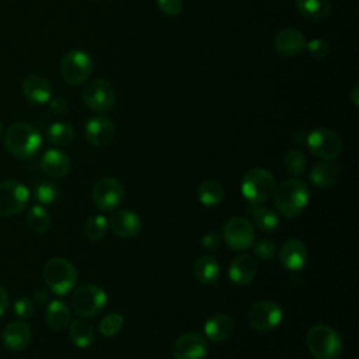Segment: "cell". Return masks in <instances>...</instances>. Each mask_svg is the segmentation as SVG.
Segmentation results:
<instances>
[{
    "instance_id": "9a60e30c",
    "label": "cell",
    "mask_w": 359,
    "mask_h": 359,
    "mask_svg": "<svg viewBox=\"0 0 359 359\" xmlns=\"http://www.w3.org/2000/svg\"><path fill=\"white\" fill-rule=\"evenodd\" d=\"M114 135L115 125L109 118L104 115H95L90 118L84 126L86 140L95 147L107 146L114 139Z\"/></svg>"
},
{
    "instance_id": "d6a6232c",
    "label": "cell",
    "mask_w": 359,
    "mask_h": 359,
    "mask_svg": "<svg viewBox=\"0 0 359 359\" xmlns=\"http://www.w3.org/2000/svg\"><path fill=\"white\" fill-rule=\"evenodd\" d=\"M108 231V220L105 216L95 215L86 220L83 233L90 241H98L101 240Z\"/></svg>"
},
{
    "instance_id": "d4e9b609",
    "label": "cell",
    "mask_w": 359,
    "mask_h": 359,
    "mask_svg": "<svg viewBox=\"0 0 359 359\" xmlns=\"http://www.w3.org/2000/svg\"><path fill=\"white\" fill-rule=\"evenodd\" d=\"M341 175V167L332 160H323L310 170L309 180L317 188H328L334 185Z\"/></svg>"
},
{
    "instance_id": "7bdbcfd3",
    "label": "cell",
    "mask_w": 359,
    "mask_h": 359,
    "mask_svg": "<svg viewBox=\"0 0 359 359\" xmlns=\"http://www.w3.org/2000/svg\"><path fill=\"white\" fill-rule=\"evenodd\" d=\"M8 309V292L6 287L0 285V317L7 311Z\"/></svg>"
},
{
    "instance_id": "4fadbf2b",
    "label": "cell",
    "mask_w": 359,
    "mask_h": 359,
    "mask_svg": "<svg viewBox=\"0 0 359 359\" xmlns=\"http://www.w3.org/2000/svg\"><path fill=\"white\" fill-rule=\"evenodd\" d=\"M247 318L255 331L268 332L282 321V309L273 300H261L251 306Z\"/></svg>"
},
{
    "instance_id": "f546056e",
    "label": "cell",
    "mask_w": 359,
    "mask_h": 359,
    "mask_svg": "<svg viewBox=\"0 0 359 359\" xmlns=\"http://www.w3.org/2000/svg\"><path fill=\"white\" fill-rule=\"evenodd\" d=\"M251 219L254 226L264 233H272L279 226L278 213L268 206L254 205V208L251 209Z\"/></svg>"
},
{
    "instance_id": "4316f807",
    "label": "cell",
    "mask_w": 359,
    "mask_h": 359,
    "mask_svg": "<svg viewBox=\"0 0 359 359\" xmlns=\"http://www.w3.org/2000/svg\"><path fill=\"white\" fill-rule=\"evenodd\" d=\"M69 337L74 346L87 348L95 339V330L91 323L83 318H77L70 321L69 324Z\"/></svg>"
},
{
    "instance_id": "ee69618b",
    "label": "cell",
    "mask_w": 359,
    "mask_h": 359,
    "mask_svg": "<svg viewBox=\"0 0 359 359\" xmlns=\"http://www.w3.org/2000/svg\"><path fill=\"white\" fill-rule=\"evenodd\" d=\"M34 297L39 304H43L46 302H49V293L45 289H36L34 292Z\"/></svg>"
},
{
    "instance_id": "83f0119b",
    "label": "cell",
    "mask_w": 359,
    "mask_h": 359,
    "mask_svg": "<svg viewBox=\"0 0 359 359\" xmlns=\"http://www.w3.org/2000/svg\"><path fill=\"white\" fill-rule=\"evenodd\" d=\"M299 13L310 21H321L331 11V0H294Z\"/></svg>"
},
{
    "instance_id": "8992f818",
    "label": "cell",
    "mask_w": 359,
    "mask_h": 359,
    "mask_svg": "<svg viewBox=\"0 0 359 359\" xmlns=\"http://www.w3.org/2000/svg\"><path fill=\"white\" fill-rule=\"evenodd\" d=\"M93 67V59L86 50L72 49L60 60V76L67 84L79 86L87 81Z\"/></svg>"
},
{
    "instance_id": "8d00e7d4",
    "label": "cell",
    "mask_w": 359,
    "mask_h": 359,
    "mask_svg": "<svg viewBox=\"0 0 359 359\" xmlns=\"http://www.w3.org/2000/svg\"><path fill=\"white\" fill-rule=\"evenodd\" d=\"M251 247L254 248V254L262 261L272 259L276 254V245L269 238H259V240L254 241Z\"/></svg>"
},
{
    "instance_id": "603a6c76",
    "label": "cell",
    "mask_w": 359,
    "mask_h": 359,
    "mask_svg": "<svg viewBox=\"0 0 359 359\" xmlns=\"http://www.w3.org/2000/svg\"><path fill=\"white\" fill-rule=\"evenodd\" d=\"M205 335L212 342L227 341L234 331V323L227 314H213L210 316L203 325Z\"/></svg>"
},
{
    "instance_id": "f6af8a7d",
    "label": "cell",
    "mask_w": 359,
    "mask_h": 359,
    "mask_svg": "<svg viewBox=\"0 0 359 359\" xmlns=\"http://www.w3.org/2000/svg\"><path fill=\"white\" fill-rule=\"evenodd\" d=\"M359 87L358 86H355L352 90H351V94H349V98H351V101H352V104L358 108L359 107Z\"/></svg>"
},
{
    "instance_id": "ffe728a7",
    "label": "cell",
    "mask_w": 359,
    "mask_h": 359,
    "mask_svg": "<svg viewBox=\"0 0 359 359\" xmlns=\"http://www.w3.org/2000/svg\"><path fill=\"white\" fill-rule=\"evenodd\" d=\"M258 265L252 255L243 252L236 255L229 266V278L237 286L248 285L257 275Z\"/></svg>"
},
{
    "instance_id": "b9f144b4",
    "label": "cell",
    "mask_w": 359,
    "mask_h": 359,
    "mask_svg": "<svg viewBox=\"0 0 359 359\" xmlns=\"http://www.w3.org/2000/svg\"><path fill=\"white\" fill-rule=\"evenodd\" d=\"M201 244L203 245V248H206L208 251H215L219 248L220 245V238L216 233H206L202 236L201 238Z\"/></svg>"
},
{
    "instance_id": "e575fe53",
    "label": "cell",
    "mask_w": 359,
    "mask_h": 359,
    "mask_svg": "<svg viewBox=\"0 0 359 359\" xmlns=\"http://www.w3.org/2000/svg\"><path fill=\"white\" fill-rule=\"evenodd\" d=\"M59 195V187L52 181H39L34 188V196L42 205H50L56 202Z\"/></svg>"
},
{
    "instance_id": "7c38bea8",
    "label": "cell",
    "mask_w": 359,
    "mask_h": 359,
    "mask_svg": "<svg viewBox=\"0 0 359 359\" xmlns=\"http://www.w3.org/2000/svg\"><path fill=\"white\" fill-rule=\"evenodd\" d=\"M125 198V189L119 180L114 177H104L93 187L94 205L104 212L115 210L121 206Z\"/></svg>"
},
{
    "instance_id": "277c9868",
    "label": "cell",
    "mask_w": 359,
    "mask_h": 359,
    "mask_svg": "<svg viewBox=\"0 0 359 359\" xmlns=\"http://www.w3.org/2000/svg\"><path fill=\"white\" fill-rule=\"evenodd\" d=\"M276 181L271 171L265 168H252L247 171L240 184L241 195L251 205H261L268 201L275 191Z\"/></svg>"
},
{
    "instance_id": "f1b7e54d",
    "label": "cell",
    "mask_w": 359,
    "mask_h": 359,
    "mask_svg": "<svg viewBox=\"0 0 359 359\" xmlns=\"http://www.w3.org/2000/svg\"><path fill=\"white\" fill-rule=\"evenodd\" d=\"M74 137H76V129L69 122H63V121L53 122L46 129L48 142L57 147L69 146L74 140Z\"/></svg>"
},
{
    "instance_id": "ac0fdd59",
    "label": "cell",
    "mask_w": 359,
    "mask_h": 359,
    "mask_svg": "<svg viewBox=\"0 0 359 359\" xmlns=\"http://www.w3.org/2000/svg\"><path fill=\"white\" fill-rule=\"evenodd\" d=\"M279 262L285 269L299 271L306 265L307 261V247L299 238H287L280 245L278 254Z\"/></svg>"
},
{
    "instance_id": "4dcf8cb0",
    "label": "cell",
    "mask_w": 359,
    "mask_h": 359,
    "mask_svg": "<svg viewBox=\"0 0 359 359\" xmlns=\"http://www.w3.org/2000/svg\"><path fill=\"white\" fill-rule=\"evenodd\" d=\"M198 199L205 206H216L224 198V188L216 180H205L196 189Z\"/></svg>"
},
{
    "instance_id": "7402d4cb",
    "label": "cell",
    "mask_w": 359,
    "mask_h": 359,
    "mask_svg": "<svg viewBox=\"0 0 359 359\" xmlns=\"http://www.w3.org/2000/svg\"><path fill=\"white\" fill-rule=\"evenodd\" d=\"M22 94L31 104H45L52 98V84L41 74H29L24 79L21 86Z\"/></svg>"
},
{
    "instance_id": "44dd1931",
    "label": "cell",
    "mask_w": 359,
    "mask_h": 359,
    "mask_svg": "<svg viewBox=\"0 0 359 359\" xmlns=\"http://www.w3.org/2000/svg\"><path fill=\"white\" fill-rule=\"evenodd\" d=\"M39 168L49 177L62 178L69 174L72 168V160L63 150L49 149L41 156Z\"/></svg>"
},
{
    "instance_id": "9c48e42d",
    "label": "cell",
    "mask_w": 359,
    "mask_h": 359,
    "mask_svg": "<svg viewBox=\"0 0 359 359\" xmlns=\"http://www.w3.org/2000/svg\"><path fill=\"white\" fill-rule=\"evenodd\" d=\"M81 98L90 109L95 112H107L115 105L116 94L114 86L108 80L94 79L84 86Z\"/></svg>"
},
{
    "instance_id": "6da1fadb",
    "label": "cell",
    "mask_w": 359,
    "mask_h": 359,
    "mask_svg": "<svg viewBox=\"0 0 359 359\" xmlns=\"http://www.w3.org/2000/svg\"><path fill=\"white\" fill-rule=\"evenodd\" d=\"M310 202V189L307 184L297 178L285 180L275 187L273 205L276 210L287 219L303 213Z\"/></svg>"
},
{
    "instance_id": "30bf717a",
    "label": "cell",
    "mask_w": 359,
    "mask_h": 359,
    "mask_svg": "<svg viewBox=\"0 0 359 359\" xmlns=\"http://www.w3.org/2000/svg\"><path fill=\"white\" fill-rule=\"evenodd\" d=\"M29 202V189L20 181L0 182V216H14L22 212Z\"/></svg>"
},
{
    "instance_id": "8fae6325",
    "label": "cell",
    "mask_w": 359,
    "mask_h": 359,
    "mask_svg": "<svg viewBox=\"0 0 359 359\" xmlns=\"http://www.w3.org/2000/svg\"><path fill=\"white\" fill-rule=\"evenodd\" d=\"M223 238L231 250L245 251L255 241V230L250 220L243 216H234L224 223Z\"/></svg>"
},
{
    "instance_id": "52a82bcc",
    "label": "cell",
    "mask_w": 359,
    "mask_h": 359,
    "mask_svg": "<svg viewBox=\"0 0 359 359\" xmlns=\"http://www.w3.org/2000/svg\"><path fill=\"white\" fill-rule=\"evenodd\" d=\"M105 304L107 293L101 286L95 283H87L80 286L72 297L73 311L80 317L97 316Z\"/></svg>"
},
{
    "instance_id": "836d02e7",
    "label": "cell",
    "mask_w": 359,
    "mask_h": 359,
    "mask_svg": "<svg viewBox=\"0 0 359 359\" xmlns=\"http://www.w3.org/2000/svg\"><path fill=\"white\" fill-rule=\"evenodd\" d=\"M283 167L293 175H302L307 168V157L300 150H287L283 156Z\"/></svg>"
},
{
    "instance_id": "bcb514c9",
    "label": "cell",
    "mask_w": 359,
    "mask_h": 359,
    "mask_svg": "<svg viewBox=\"0 0 359 359\" xmlns=\"http://www.w3.org/2000/svg\"><path fill=\"white\" fill-rule=\"evenodd\" d=\"M1 130H3V126H1V122H0V135H1Z\"/></svg>"
},
{
    "instance_id": "cb8c5ba5",
    "label": "cell",
    "mask_w": 359,
    "mask_h": 359,
    "mask_svg": "<svg viewBox=\"0 0 359 359\" xmlns=\"http://www.w3.org/2000/svg\"><path fill=\"white\" fill-rule=\"evenodd\" d=\"M192 275L202 285H213L220 276V265L210 254H202L192 264Z\"/></svg>"
},
{
    "instance_id": "5bb4252c",
    "label": "cell",
    "mask_w": 359,
    "mask_h": 359,
    "mask_svg": "<svg viewBox=\"0 0 359 359\" xmlns=\"http://www.w3.org/2000/svg\"><path fill=\"white\" fill-rule=\"evenodd\" d=\"M208 342L198 332H187L178 337L172 345L174 359H206Z\"/></svg>"
},
{
    "instance_id": "e0dca14e",
    "label": "cell",
    "mask_w": 359,
    "mask_h": 359,
    "mask_svg": "<svg viewBox=\"0 0 359 359\" xmlns=\"http://www.w3.org/2000/svg\"><path fill=\"white\" fill-rule=\"evenodd\" d=\"M31 341V327L24 320L10 321L1 332V344L11 352H20Z\"/></svg>"
},
{
    "instance_id": "7a4b0ae2",
    "label": "cell",
    "mask_w": 359,
    "mask_h": 359,
    "mask_svg": "<svg viewBox=\"0 0 359 359\" xmlns=\"http://www.w3.org/2000/svg\"><path fill=\"white\" fill-rule=\"evenodd\" d=\"M4 146L11 156L20 160H27L39 151L42 136L32 125L27 122H14L6 129Z\"/></svg>"
},
{
    "instance_id": "ab89813d",
    "label": "cell",
    "mask_w": 359,
    "mask_h": 359,
    "mask_svg": "<svg viewBox=\"0 0 359 359\" xmlns=\"http://www.w3.org/2000/svg\"><path fill=\"white\" fill-rule=\"evenodd\" d=\"M156 4L161 13L171 17L181 14L184 8L182 0H156Z\"/></svg>"
},
{
    "instance_id": "74e56055",
    "label": "cell",
    "mask_w": 359,
    "mask_h": 359,
    "mask_svg": "<svg viewBox=\"0 0 359 359\" xmlns=\"http://www.w3.org/2000/svg\"><path fill=\"white\" fill-rule=\"evenodd\" d=\"M309 55L314 59H325L330 55V43L325 39L321 38H314L309 42H306V48Z\"/></svg>"
},
{
    "instance_id": "f35d334b",
    "label": "cell",
    "mask_w": 359,
    "mask_h": 359,
    "mask_svg": "<svg viewBox=\"0 0 359 359\" xmlns=\"http://www.w3.org/2000/svg\"><path fill=\"white\" fill-rule=\"evenodd\" d=\"M13 310H14V314L17 317H20L21 320H25V318L32 316V313H34V303H32L31 299H28L25 296H21V297H18L14 302Z\"/></svg>"
},
{
    "instance_id": "2e32d148",
    "label": "cell",
    "mask_w": 359,
    "mask_h": 359,
    "mask_svg": "<svg viewBox=\"0 0 359 359\" xmlns=\"http://www.w3.org/2000/svg\"><path fill=\"white\" fill-rule=\"evenodd\" d=\"M108 229L121 238H132L142 230V219L129 209H121L108 220Z\"/></svg>"
},
{
    "instance_id": "60d3db41",
    "label": "cell",
    "mask_w": 359,
    "mask_h": 359,
    "mask_svg": "<svg viewBox=\"0 0 359 359\" xmlns=\"http://www.w3.org/2000/svg\"><path fill=\"white\" fill-rule=\"evenodd\" d=\"M49 108H50V111L53 114L63 115V114L67 112L69 104H67V101L63 97H55V98L49 100Z\"/></svg>"
},
{
    "instance_id": "ba28073f",
    "label": "cell",
    "mask_w": 359,
    "mask_h": 359,
    "mask_svg": "<svg viewBox=\"0 0 359 359\" xmlns=\"http://www.w3.org/2000/svg\"><path fill=\"white\" fill-rule=\"evenodd\" d=\"M306 144L311 154L323 160H334L342 151V140L330 128H317L306 136Z\"/></svg>"
},
{
    "instance_id": "d6986e66",
    "label": "cell",
    "mask_w": 359,
    "mask_h": 359,
    "mask_svg": "<svg viewBox=\"0 0 359 359\" xmlns=\"http://www.w3.org/2000/svg\"><path fill=\"white\" fill-rule=\"evenodd\" d=\"M276 52L283 57H294L306 48V38L297 28H285L279 31L273 39Z\"/></svg>"
},
{
    "instance_id": "3957f363",
    "label": "cell",
    "mask_w": 359,
    "mask_h": 359,
    "mask_svg": "<svg viewBox=\"0 0 359 359\" xmlns=\"http://www.w3.org/2000/svg\"><path fill=\"white\" fill-rule=\"evenodd\" d=\"M306 344L314 359H338L342 352L341 335L324 324L313 325L307 331Z\"/></svg>"
},
{
    "instance_id": "5b68a950",
    "label": "cell",
    "mask_w": 359,
    "mask_h": 359,
    "mask_svg": "<svg viewBox=\"0 0 359 359\" xmlns=\"http://www.w3.org/2000/svg\"><path fill=\"white\" fill-rule=\"evenodd\" d=\"M46 286L57 296L67 294L77 282V271L74 265L62 257L50 258L42 269Z\"/></svg>"
},
{
    "instance_id": "d590c367",
    "label": "cell",
    "mask_w": 359,
    "mask_h": 359,
    "mask_svg": "<svg viewBox=\"0 0 359 359\" xmlns=\"http://www.w3.org/2000/svg\"><path fill=\"white\" fill-rule=\"evenodd\" d=\"M123 324H125V320H123V316L121 313H109L107 314L101 321H100V325H98V330L100 332L107 337V338H111V337H115L116 334L121 332V330L123 328Z\"/></svg>"
},
{
    "instance_id": "484cf974",
    "label": "cell",
    "mask_w": 359,
    "mask_h": 359,
    "mask_svg": "<svg viewBox=\"0 0 359 359\" xmlns=\"http://www.w3.org/2000/svg\"><path fill=\"white\" fill-rule=\"evenodd\" d=\"M70 310L67 304L63 303L62 300H52L48 303V307L45 310V320L52 330H65L70 324Z\"/></svg>"
},
{
    "instance_id": "1f68e13d",
    "label": "cell",
    "mask_w": 359,
    "mask_h": 359,
    "mask_svg": "<svg viewBox=\"0 0 359 359\" xmlns=\"http://www.w3.org/2000/svg\"><path fill=\"white\" fill-rule=\"evenodd\" d=\"M27 224L34 233H45L50 226V215L43 206L35 205L28 210Z\"/></svg>"
}]
</instances>
